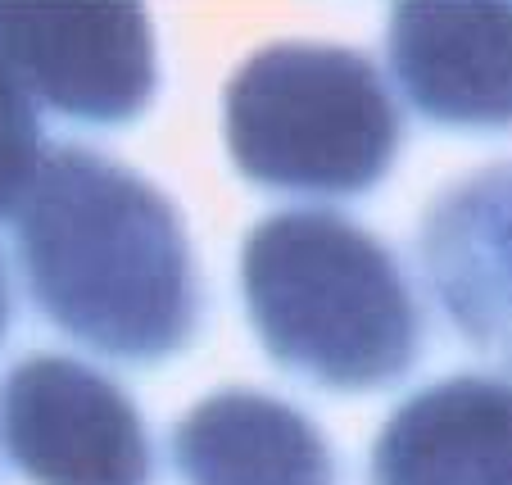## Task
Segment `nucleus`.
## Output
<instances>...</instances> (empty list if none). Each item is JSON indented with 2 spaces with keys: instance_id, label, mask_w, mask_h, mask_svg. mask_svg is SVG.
Here are the masks:
<instances>
[{
  "instance_id": "9b49d317",
  "label": "nucleus",
  "mask_w": 512,
  "mask_h": 485,
  "mask_svg": "<svg viewBox=\"0 0 512 485\" xmlns=\"http://www.w3.org/2000/svg\"><path fill=\"white\" fill-rule=\"evenodd\" d=\"M10 318H14V304H10V282H5V268H0V336L10 331Z\"/></svg>"
},
{
  "instance_id": "9d476101",
  "label": "nucleus",
  "mask_w": 512,
  "mask_h": 485,
  "mask_svg": "<svg viewBox=\"0 0 512 485\" xmlns=\"http://www.w3.org/2000/svg\"><path fill=\"white\" fill-rule=\"evenodd\" d=\"M41 155H46V141L37 123V100L19 87L10 64L0 59V218L19 209L41 168Z\"/></svg>"
},
{
  "instance_id": "423d86ee",
  "label": "nucleus",
  "mask_w": 512,
  "mask_h": 485,
  "mask_svg": "<svg viewBox=\"0 0 512 485\" xmlns=\"http://www.w3.org/2000/svg\"><path fill=\"white\" fill-rule=\"evenodd\" d=\"M390 73L445 127H512V0H395Z\"/></svg>"
},
{
  "instance_id": "f257e3e1",
  "label": "nucleus",
  "mask_w": 512,
  "mask_h": 485,
  "mask_svg": "<svg viewBox=\"0 0 512 485\" xmlns=\"http://www.w3.org/2000/svg\"><path fill=\"white\" fill-rule=\"evenodd\" d=\"M37 309L123 363H159L195 336L200 282L177 209L132 168L87 146H46L14 209Z\"/></svg>"
},
{
  "instance_id": "1a4fd4ad",
  "label": "nucleus",
  "mask_w": 512,
  "mask_h": 485,
  "mask_svg": "<svg viewBox=\"0 0 512 485\" xmlns=\"http://www.w3.org/2000/svg\"><path fill=\"white\" fill-rule=\"evenodd\" d=\"M186 485H336L331 445L295 404L263 390H218L173 427Z\"/></svg>"
},
{
  "instance_id": "7ed1b4c3",
  "label": "nucleus",
  "mask_w": 512,
  "mask_h": 485,
  "mask_svg": "<svg viewBox=\"0 0 512 485\" xmlns=\"http://www.w3.org/2000/svg\"><path fill=\"white\" fill-rule=\"evenodd\" d=\"M223 132L250 182L295 195H358L390 173L404 118L368 55L281 41L232 73Z\"/></svg>"
},
{
  "instance_id": "0eeeda50",
  "label": "nucleus",
  "mask_w": 512,
  "mask_h": 485,
  "mask_svg": "<svg viewBox=\"0 0 512 485\" xmlns=\"http://www.w3.org/2000/svg\"><path fill=\"white\" fill-rule=\"evenodd\" d=\"M417 259L458 336L512 368V164L481 168L435 195Z\"/></svg>"
},
{
  "instance_id": "f03ea898",
  "label": "nucleus",
  "mask_w": 512,
  "mask_h": 485,
  "mask_svg": "<svg viewBox=\"0 0 512 485\" xmlns=\"http://www.w3.org/2000/svg\"><path fill=\"white\" fill-rule=\"evenodd\" d=\"M241 295L263 350L327 390H381L422 350L399 259L354 218L281 209L241 245Z\"/></svg>"
},
{
  "instance_id": "6e6552de",
  "label": "nucleus",
  "mask_w": 512,
  "mask_h": 485,
  "mask_svg": "<svg viewBox=\"0 0 512 485\" xmlns=\"http://www.w3.org/2000/svg\"><path fill=\"white\" fill-rule=\"evenodd\" d=\"M372 485H512V381L458 372L408 395L377 431Z\"/></svg>"
},
{
  "instance_id": "39448f33",
  "label": "nucleus",
  "mask_w": 512,
  "mask_h": 485,
  "mask_svg": "<svg viewBox=\"0 0 512 485\" xmlns=\"http://www.w3.org/2000/svg\"><path fill=\"white\" fill-rule=\"evenodd\" d=\"M0 445L32 485H150V436L118 381L68 354H32L0 386Z\"/></svg>"
},
{
  "instance_id": "20e7f679",
  "label": "nucleus",
  "mask_w": 512,
  "mask_h": 485,
  "mask_svg": "<svg viewBox=\"0 0 512 485\" xmlns=\"http://www.w3.org/2000/svg\"><path fill=\"white\" fill-rule=\"evenodd\" d=\"M0 59L37 105L127 123L155 96L145 0H0Z\"/></svg>"
}]
</instances>
